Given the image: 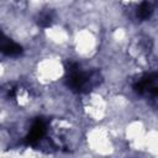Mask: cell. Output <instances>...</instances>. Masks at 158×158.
I'll return each mask as SVG.
<instances>
[{
  "label": "cell",
  "instance_id": "277c9868",
  "mask_svg": "<svg viewBox=\"0 0 158 158\" xmlns=\"http://www.w3.org/2000/svg\"><path fill=\"white\" fill-rule=\"evenodd\" d=\"M135 14H136V17L141 21H144V20H148L152 14H153V5L151 2V0H143L139 2V5L136 7L135 10Z\"/></svg>",
  "mask_w": 158,
  "mask_h": 158
},
{
  "label": "cell",
  "instance_id": "3957f363",
  "mask_svg": "<svg viewBox=\"0 0 158 158\" xmlns=\"http://www.w3.org/2000/svg\"><path fill=\"white\" fill-rule=\"evenodd\" d=\"M0 49L4 54L9 56V57H17L22 53V47L17 43H15L14 41L2 37L1 40V44H0Z\"/></svg>",
  "mask_w": 158,
  "mask_h": 158
},
{
  "label": "cell",
  "instance_id": "7a4b0ae2",
  "mask_svg": "<svg viewBox=\"0 0 158 158\" xmlns=\"http://www.w3.org/2000/svg\"><path fill=\"white\" fill-rule=\"evenodd\" d=\"M44 135H46V122L42 118H37L32 123L27 136L25 137V143L27 146H36L43 138Z\"/></svg>",
  "mask_w": 158,
  "mask_h": 158
},
{
  "label": "cell",
  "instance_id": "6da1fadb",
  "mask_svg": "<svg viewBox=\"0 0 158 158\" xmlns=\"http://www.w3.org/2000/svg\"><path fill=\"white\" fill-rule=\"evenodd\" d=\"M100 83L98 72H84L77 63L69 62L67 65V85L75 93H86Z\"/></svg>",
  "mask_w": 158,
  "mask_h": 158
},
{
  "label": "cell",
  "instance_id": "5b68a950",
  "mask_svg": "<svg viewBox=\"0 0 158 158\" xmlns=\"http://www.w3.org/2000/svg\"><path fill=\"white\" fill-rule=\"evenodd\" d=\"M53 19H54V16H53L52 11H49V10L48 11H43V12H41L38 15L37 23L41 27H49L52 25V22H53Z\"/></svg>",
  "mask_w": 158,
  "mask_h": 158
}]
</instances>
